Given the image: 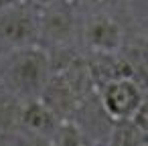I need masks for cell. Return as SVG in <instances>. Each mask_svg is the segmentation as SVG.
<instances>
[{"instance_id": "obj_3", "label": "cell", "mask_w": 148, "mask_h": 146, "mask_svg": "<svg viewBox=\"0 0 148 146\" xmlns=\"http://www.w3.org/2000/svg\"><path fill=\"white\" fill-rule=\"evenodd\" d=\"M37 14H39V45L43 49L47 51L79 49L81 14L67 0Z\"/></svg>"}, {"instance_id": "obj_9", "label": "cell", "mask_w": 148, "mask_h": 146, "mask_svg": "<svg viewBox=\"0 0 148 146\" xmlns=\"http://www.w3.org/2000/svg\"><path fill=\"white\" fill-rule=\"evenodd\" d=\"M6 146H51V140L33 138V136H8Z\"/></svg>"}, {"instance_id": "obj_7", "label": "cell", "mask_w": 148, "mask_h": 146, "mask_svg": "<svg viewBox=\"0 0 148 146\" xmlns=\"http://www.w3.org/2000/svg\"><path fill=\"white\" fill-rule=\"evenodd\" d=\"M51 146H93L91 140L73 122H61L51 136Z\"/></svg>"}, {"instance_id": "obj_8", "label": "cell", "mask_w": 148, "mask_h": 146, "mask_svg": "<svg viewBox=\"0 0 148 146\" xmlns=\"http://www.w3.org/2000/svg\"><path fill=\"white\" fill-rule=\"evenodd\" d=\"M67 2L79 14H87V12H110V8L116 6L120 0H67Z\"/></svg>"}, {"instance_id": "obj_2", "label": "cell", "mask_w": 148, "mask_h": 146, "mask_svg": "<svg viewBox=\"0 0 148 146\" xmlns=\"http://www.w3.org/2000/svg\"><path fill=\"white\" fill-rule=\"evenodd\" d=\"M126 31L112 12H87L79 23V51L83 55H118L124 51Z\"/></svg>"}, {"instance_id": "obj_11", "label": "cell", "mask_w": 148, "mask_h": 146, "mask_svg": "<svg viewBox=\"0 0 148 146\" xmlns=\"http://www.w3.org/2000/svg\"><path fill=\"white\" fill-rule=\"evenodd\" d=\"M18 4H25V0H0V10L12 8V6H18Z\"/></svg>"}, {"instance_id": "obj_6", "label": "cell", "mask_w": 148, "mask_h": 146, "mask_svg": "<svg viewBox=\"0 0 148 146\" xmlns=\"http://www.w3.org/2000/svg\"><path fill=\"white\" fill-rule=\"evenodd\" d=\"M130 65L132 79L142 87L148 89V41H138L132 45L130 53H122Z\"/></svg>"}, {"instance_id": "obj_10", "label": "cell", "mask_w": 148, "mask_h": 146, "mask_svg": "<svg viewBox=\"0 0 148 146\" xmlns=\"http://www.w3.org/2000/svg\"><path fill=\"white\" fill-rule=\"evenodd\" d=\"M59 2H63V0H25V4H29L33 10H37V12H41V10H47V8H51V6H55V4H59Z\"/></svg>"}, {"instance_id": "obj_5", "label": "cell", "mask_w": 148, "mask_h": 146, "mask_svg": "<svg viewBox=\"0 0 148 146\" xmlns=\"http://www.w3.org/2000/svg\"><path fill=\"white\" fill-rule=\"evenodd\" d=\"M39 45V14L29 4L0 10V47L6 51Z\"/></svg>"}, {"instance_id": "obj_1", "label": "cell", "mask_w": 148, "mask_h": 146, "mask_svg": "<svg viewBox=\"0 0 148 146\" xmlns=\"http://www.w3.org/2000/svg\"><path fill=\"white\" fill-rule=\"evenodd\" d=\"M51 77V57L41 45L0 55V91L16 99H39Z\"/></svg>"}, {"instance_id": "obj_4", "label": "cell", "mask_w": 148, "mask_h": 146, "mask_svg": "<svg viewBox=\"0 0 148 146\" xmlns=\"http://www.w3.org/2000/svg\"><path fill=\"white\" fill-rule=\"evenodd\" d=\"M95 97L103 114L114 124L130 122L146 99L144 89L132 77H122V79H116V81H110L97 87Z\"/></svg>"}]
</instances>
